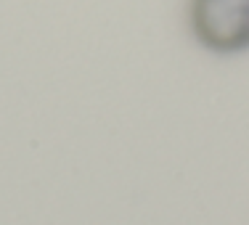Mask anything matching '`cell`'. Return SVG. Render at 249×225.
<instances>
[{"mask_svg":"<svg viewBox=\"0 0 249 225\" xmlns=\"http://www.w3.org/2000/svg\"><path fill=\"white\" fill-rule=\"evenodd\" d=\"M191 29L204 48L241 53L249 48V0H191Z\"/></svg>","mask_w":249,"mask_h":225,"instance_id":"1","label":"cell"}]
</instances>
